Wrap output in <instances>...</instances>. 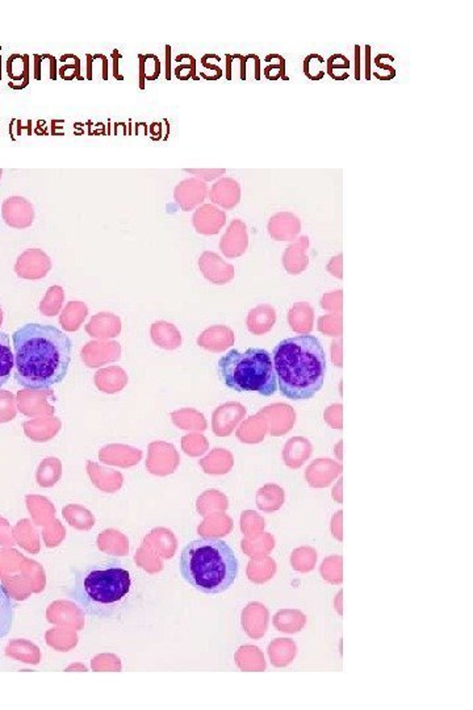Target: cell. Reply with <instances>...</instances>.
Instances as JSON below:
<instances>
[{"label": "cell", "mask_w": 473, "mask_h": 710, "mask_svg": "<svg viewBox=\"0 0 473 710\" xmlns=\"http://www.w3.org/2000/svg\"><path fill=\"white\" fill-rule=\"evenodd\" d=\"M1 213L4 220L14 226H27L33 222V206L25 197L12 196L4 200Z\"/></svg>", "instance_id": "obj_12"}, {"label": "cell", "mask_w": 473, "mask_h": 710, "mask_svg": "<svg viewBox=\"0 0 473 710\" xmlns=\"http://www.w3.org/2000/svg\"><path fill=\"white\" fill-rule=\"evenodd\" d=\"M274 370L281 395L311 399L325 382L326 356L321 342L309 334L281 341L274 349Z\"/></svg>", "instance_id": "obj_2"}, {"label": "cell", "mask_w": 473, "mask_h": 710, "mask_svg": "<svg viewBox=\"0 0 473 710\" xmlns=\"http://www.w3.org/2000/svg\"><path fill=\"white\" fill-rule=\"evenodd\" d=\"M342 259H343V255H342V254H338L337 257H333V258H331V261L329 262V265L326 267V268H327V271H329L331 275H334V277H337V278H340V279L343 278V267H342V265H343V261H342Z\"/></svg>", "instance_id": "obj_22"}, {"label": "cell", "mask_w": 473, "mask_h": 710, "mask_svg": "<svg viewBox=\"0 0 473 710\" xmlns=\"http://www.w3.org/2000/svg\"><path fill=\"white\" fill-rule=\"evenodd\" d=\"M219 375L223 385L236 392H256L267 398L278 389L271 355L263 349L230 350L219 361Z\"/></svg>", "instance_id": "obj_5"}, {"label": "cell", "mask_w": 473, "mask_h": 710, "mask_svg": "<svg viewBox=\"0 0 473 710\" xmlns=\"http://www.w3.org/2000/svg\"><path fill=\"white\" fill-rule=\"evenodd\" d=\"M15 603L4 585L0 584V639L10 633L14 622Z\"/></svg>", "instance_id": "obj_17"}, {"label": "cell", "mask_w": 473, "mask_h": 710, "mask_svg": "<svg viewBox=\"0 0 473 710\" xmlns=\"http://www.w3.org/2000/svg\"><path fill=\"white\" fill-rule=\"evenodd\" d=\"M17 385L50 389L67 375L73 356V341L57 326L25 324L12 334Z\"/></svg>", "instance_id": "obj_1"}, {"label": "cell", "mask_w": 473, "mask_h": 710, "mask_svg": "<svg viewBox=\"0 0 473 710\" xmlns=\"http://www.w3.org/2000/svg\"><path fill=\"white\" fill-rule=\"evenodd\" d=\"M1 174H3V170L0 169V179H1Z\"/></svg>", "instance_id": "obj_28"}, {"label": "cell", "mask_w": 473, "mask_h": 710, "mask_svg": "<svg viewBox=\"0 0 473 710\" xmlns=\"http://www.w3.org/2000/svg\"><path fill=\"white\" fill-rule=\"evenodd\" d=\"M288 323L296 333L309 334L314 326L313 307L307 301L295 303L291 311L288 312Z\"/></svg>", "instance_id": "obj_14"}, {"label": "cell", "mask_w": 473, "mask_h": 710, "mask_svg": "<svg viewBox=\"0 0 473 710\" xmlns=\"http://www.w3.org/2000/svg\"><path fill=\"white\" fill-rule=\"evenodd\" d=\"M180 574L196 591L219 594L236 581L238 561L232 548L219 538H200L183 548Z\"/></svg>", "instance_id": "obj_4"}, {"label": "cell", "mask_w": 473, "mask_h": 710, "mask_svg": "<svg viewBox=\"0 0 473 710\" xmlns=\"http://www.w3.org/2000/svg\"><path fill=\"white\" fill-rule=\"evenodd\" d=\"M311 454V444L304 438H292L284 451V457L291 467H298Z\"/></svg>", "instance_id": "obj_18"}, {"label": "cell", "mask_w": 473, "mask_h": 710, "mask_svg": "<svg viewBox=\"0 0 473 710\" xmlns=\"http://www.w3.org/2000/svg\"><path fill=\"white\" fill-rule=\"evenodd\" d=\"M370 58L371 46L370 45H367V46H366V79H367V80H370L371 79Z\"/></svg>", "instance_id": "obj_25"}, {"label": "cell", "mask_w": 473, "mask_h": 710, "mask_svg": "<svg viewBox=\"0 0 473 710\" xmlns=\"http://www.w3.org/2000/svg\"><path fill=\"white\" fill-rule=\"evenodd\" d=\"M199 266L208 281L214 284H225L234 277V267L223 262L214 252H204L200 257Z\"/></svg>", "instance_id": "obj_10"}, {"label": "cell", "mask_w": 473, "mask_h": 710, "mask_svg": "<svg viewBox=\"0 0 473 710\" xmlns=\"http://www.w3.org/2000/svg\"><path fill=\"white\" fill-rule=\"evenodd\" d=\"M208 184L197 178H187L179 182L174 190V197L183 211L199 207L207 199Z\"/></svg>", "instance_id": "obj_6"}, {"label": "cell", "mask_w": 473, "mask_h": 710, "mask_svg": "<svg viewBox=\"0 0 473 710\" xmlns=\"http://www.w3.org/2000/svg\"><path fill=\"white\" fill-rule=\"evenodd\" d=\"M309 237L301 236L291 244L283 254V266L289 275H300L309 265Z\"/></svg>", "instance_id": "obj_9"}, {"label": "cell", "mask_w": 473, "mask_h": 710, "mask_svg": "<svg viewBox=\"0 0 473 710\" xmlns=\"http://www.w3.org/2000/svg\"><path fill=\"white\" fill-rule=\"evenodd\" d=\"M375 63H376V66H377V67H380V69H384V70H389L390 73H395V74H396V72H395V69H393V67H390L389 65H384V63H382V62L379 61V58H377V57L375 58Z\"/></svg>", "instance_id": "obj_26"}, {"label": "cell", "mask_w": 473, "mask_h": 710, "mask_svg": "<svg viewBox=\"0 0 473 710\" xmlns=\"http://www.w3.org/2000/svg\"><path fill=\"white\" fill-rule=\"evenodd\" d=\"M342 305H343V294L340 290L334 291V292H329L322 296L321 307L325 311L331 312V313H342Z\"/></svg>", "instance_id": "obj_20"}, {"label": "cell", "mask_w": 473, "mask_h": 710, "mask_svg": "<svg viewBox=\"0 0 473 710\" xmlns=\"http://www.w3.org/2000/svg\"><path fill=\"white\" fill-rule=\"evenodd\" d=\"M249 245V237L245 222L241 220H234L229 225L225 236L222 237L220 242V248L222 252L232 258V257H239L246 252Z\"/></svg>", "instance_id": "obj_11"}, {"label": "cell", "mask_w": 473, "mask_h": 710, "mask_svg": "<svg viewBox=\"0 0 473 710\" xmlns=\"http://www.w3.org/2000/svg\"><path fill=\"white\" fill-rule=\"evenodd\" d=\"M267 229L275 241H292L301 232V222L291 212H279L270 219Z\"/></svg>", "instance_id": "obj_8"}, {"label": "cell", "mask_w": 473, "mask_h": 710, "mask_svg": "<svg viewBox=\"0 0 473 710\" xmlns=\"http://www.w3.org/2000/svg\"><path fill=\"white\" fill-rule=\"evenodd\" d=\"M241 184L234 178L222 177L217 179L209 191V199L225 209H233L241 200Z\"/></svg>", "instance_id": "obj_7"}, {"label": "cell", "mask_w": 473, "mask_h": 710, "mask_svg": "<svg viewBox=\"0 0 473 710\" xmlns=\"http://www.w3.org/2000/svg\"><path fill=\"white\" fill-rule=\"evenodd\" d=\"M0 69H1V56H0ZM0 78H1V73H0Z\"/></svg>", "instance_id": "obj_27"}, {"label": "cell", "mask_w": 473, "mask_h": 710, "mask_svg": "<svg viewBox=\"0 0 473 710\" xmlns=\"http://www.w3.org/2000/svg\"><path fill=\"white\" fill-rule=\"evenodd\" d=\"M275 323H276V312L268 304H263V305L254 308L248 319L249 330L254 334H265L272 329Z\"/></svg>", "instance_id": "obj_15"}, {"label": "cell", "mask_w": 473, "mask_h": 710, "mask_svg": "<svg viewBox=\"0 0 473 710\" xmlns=\"http://www.w3.org/2000/svg\"><path fill=\"white\" fill-rule=\"evenodd\" d=\"M331 359L336 366L342 367V342L340 341H334L331 343Z\"/></svg>", "instance_id": "obj_23"}, {"label": "cell", "mask_w": 473, "mask_h": 710, "mask_svg": "<svg viewBox=\"0 0 473 710\" xmlns=\"http://www.w3.org/2000/svg\"><path fill=\"white\" fill-rule=\"evenodd\" d=\"M359 58H360V47H359V45H355V59H356V62H355V79L356 80L360 79V61H359Z\"/></svg>", "instance_id": "obj_24"}, {"label": "cell", "mask_w": 473, "mask_h": 710, "mask_svg": "<svg viewBox=\"0 0 473 710\" xmlns=\"http://www.w3.org/2000/svg\"><path fill=\"white\" fill-rule=\"evenodd\" d=\"M132 593L131 574L115 562L92 564L75 572L70 597L87 616H118Z\"/></svg>", "instance_id": "obj_3"}, {"label": "cell", "mask_w": 473, "mask_h": 710, "mask_svg": "<svg viewBox=\"0 0 473 710\" xmlns=\"http://www.w3.org/2000/svg\"><path fill=\"white\" fill-rule=\"evenodd\" d=\"M318 330L326 336H342V313H330L321 316L318 320Z\"/></svg>", "instance_id": "obj_19"}, {"label": "cell", "mask_w": 473, "mask_h": 710, "mask_svg": "<svg viewBox=\"0 0 473 710\" xmlns=\"http://www.w3.org/2000/svg\"><path fill=\"white\" fill-rule=\"evenodd\" d=\"M184 171L188 174H192L195 178H197L206 183L210 180L220 179L226 173L225 169H186Z\"/></svg>", "instance_id": "obj_21"}, {"label": "cell", "mask_w": 473, "mask_h": 710, "mask_svg": "<svg viewBox=\"0 0 473 710\" xmlns=\"http://www.w3.org/2000/svg\"><path fill=\"white\" fill-rule=\"evenodd\" d=\"M14 367L15 356L11 347L10 336L7 333L0 332V388L10 380Z\"/></svg>", "instance_id": "obj_16"}, {"label": "cell", "mask_w": 473, "mask_h": 710, "mask_svg": "<svg viewBox=\"0 0 473 710\" xmlns=\"http://www.w3.org/2000/svg\"><path fill=\"white\" fill-rule=\"evenodd\" d=\"M226 222V216L212 204H203L193 215V225L199 233L216 235Z\"/></svg>", "instance_id": "obj_13"}]
</instances>
